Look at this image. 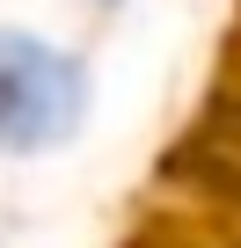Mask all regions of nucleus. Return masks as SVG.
I'll return each instance as SVG.
<instances>
[{
    "label": "nucleus",
    "mask_w": 241,
    "mask_h": 248,
    "mask_svg": "<svg viewBox=\"0 0 241 248\" xmlns=\"http://www.w3.org/2000/svg\"><path fill=\"white\" fill-rule=\"evenodd\" d=\"M95 109V73L73 44L0 22V161H44L80 139Z\"/></svg>",
    "instance_id": "nucleus-1"
}]
</instances>
